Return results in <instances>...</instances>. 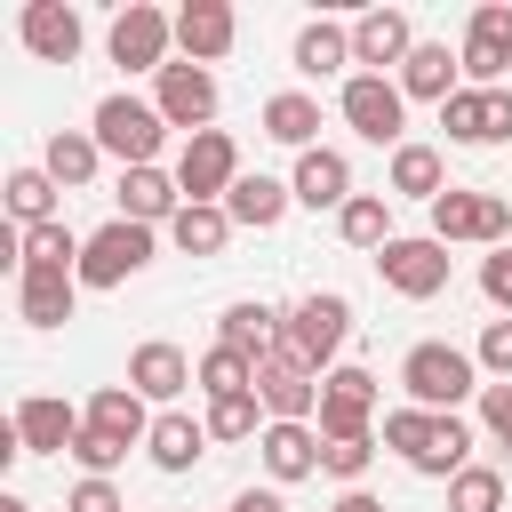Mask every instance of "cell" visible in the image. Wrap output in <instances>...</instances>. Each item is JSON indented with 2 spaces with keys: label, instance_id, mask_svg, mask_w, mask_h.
I'll return each instance as SVG.
<instances>
[{
  "label": "cell",
  "instance_id": "cell-30",
  "mask_svg": "<svg viewBox=\"0 0 512 512\" xmlns=\"http://www.w3.org/2000/svg\"><path fill=\"white\" fill-rule=\"evenodd\" d=\"M96 160H104V144H96V128H56L48 136V152H40V168L64 184V192H80L88 176H96Z\"/></svg>",
  "mask_w": 512,
  "mask_h": 512
},
{
  "label": "cell",
  "instance_id": "cell-45",
  "mask_svg": "<svg viewBox=\"0 0 512 512\" xmlns=\"http://www.w3.org/2000/svg\"><path fill=\"white\" fill-rule=\"evenodd\" d=\"M480 424H488L496 448H512V384H488L480 392Z\"/></svg>",
  "mask_w": 512,
  "mask_h": 512
},
{
  "label": "cell",
  "instance_id": "cell-48",
  "mask_svg": "<svg viewBox=\"0 0 512 512\" xmlns=\"http://www.w3.org/2000/svg\"><path fill=\"white\" fill-rule=\"evenodd\" d=\"M328 512H384V504H376V496H368V488H344V496H336V504H328Z\"/></svg>",
  "mask_w": 512,
  "mask_h": 512
},
{
  "label": "cell",
  "instance_id": "cell-18",
  "mask_svg": "<svg viewBox=\"0 0 512 512\" xmlns=\"http://www.w3.org/2000/svg\"><path fill=\"white\" fill-rule=\"evenodd\" d=\"M16 32H24V48L40 56V64H72L80 56V8H64V0H24V16H16Z\"/></svg>",
  "mask_w": 512,
  "mask_h": 512
},
{
  "label": "cell",
  "instance_id": "cell-35",
  "mask_svg": "<svg viewBox=\"0 0 512 512\" xmlns=\"http://www.w3.org/2000/svg\"><path fill=\"white\" fill-rule=\"evenodd\" d=\"M392 192L432 208V200L448 192V168H440V152H432V144H400V152H392Z\"/></svg>",
  "mask_w": 512,
  "mask_h": 512
},
{
  "label": "cell",
  "instance_id": "cell-15",
  "mask_svg": "<svg viewBox=\"0 0 512 512\" xmlns=\"http://www.w3.org/2000/svg\"><path fill=\"white\" fill-rule=\"evenodd\" d=\"M440 128L456 144H504L512 136V88H456L440 104Z\"/></svg>",
  "mask_w": 512,
  "mask_h": 512
},
{
  "label": "cell",
  "instance_id": "cell-31",
  "mask_svg": "<svg viewBox=\"0 0 512 512\" xmlns=\"http://www.w3.org/2000/svg\"><path fill=\"white\" fill-rule=\"evenodd\" d=\"M344 64H352V24H328V16H320V24L296 32V72H304V80H328V72H344Z\"/></svg>",
  "mask_w": 512,
  "mask_h": 512
},
{
  "label": "cell",
  "instance_id": "cell-13",
  "mask_svg": "<svg viewBox=\"0 0 512 512\" xmlns=\"http://www.w3.org/2000/svg\"><path fill=\"white\" fill-rule=\"evenodd\" d=\"M152 112H160L168 128L200 136V128L216 120V80H208V64H168L160 88H152Z\"/></svg>",
  "mask_w": 512,
  "mask_h": 512
},
{
  "label": "cell",
  "instance_id": "cell-22",
  "mask_svg": "<svg viewBox=\"0 0 512 512\" xmlns=\"http://www.w3.org/2000/svg\"><path fill=\"white\" fill-rule=\"evenodd\" d=\"M80 304V272H16V312L24 328H64Z\"/></svg>",
  "mask_w": 512,
  "mask_h": 512
},
{
  "label": "cell",
  "instance_id": "cell-46",
  "mask_svg": "<svg viewBox=\"0 0 512 512\" xmlns=\"http://www.w3.org/2000/svg\"><path fill=\"white\" fill-rule=\"evenodd\" d=\"M64 512H128V504H120V488H112V480H80V488L64 496Z\"/></svg>",
  "mask_w": 512,
  "mask_h": 512
},
{
  "label": "cell",
  "instance_id": "cell-20",
  "mask_svg": "<svg viewBox=\"0 0 512 512\" xmlns=\"http://www.w3.org/2000/svg\"><path fill=\"white\" fill-rule=\"evenodd\" d=\"M80 424L88 416H72L56 392H32V400H16V440H24V456H72V440H80Z\"/></svg>",
  "mask_w": 512,
  "mask_h": 512
},
{
  "label": "cell",
  "instance_id": "cell-17",
  "mask_svg": "<svg viewBox=\"0 0 512 512\" xmlns=\"http://www.w3.org/2000/svg\"><path fill=\"white\" fill-rule=\"evenodd\" d=\"M280 336H288V312H272L264 296H240V304H224V320H216V344H232L240 360H272L280 352Z\"/></svg>",
  "mask_w": 512,
  "mask_h": 512
},
{
  "label": "cell",
  "instance_id": "cell-38",
  "mask_svg": "<svg viewBox=\"0 0 512 512\" xmlns=\"http://www.w3.org/2000/svg\"><path fill=\"white\" fill-rule=\"evenodd\" d=\"M80 248L88 240H72V224H40L24 232V272H80Z\"/></svg>",
  "mask_w": 512,
  "mask_h": 512
},
{
  "label": "cell",
  "instance_id": "cell-1",
  "mask_svg": "<svg viewBox=\"0 0 512 512\" xmlns=\"http://www.w3.org/2000/svg\"><path fill=\"white\" fill-rule=\"evenodd\" d=\"M384 448L424 480H456L472 464V424L464 416H432V408H392L384 416Z\"/></svg>",
  "mask_w": 512,
  "mask_h": 512
},
{
  "label": "cell",
  "instance_id": "cell-24",
  "mask_svg": "<svg viewBox=\"0 0 512 512\" xmlns=\"http://www.w3.org/2000/svg\"><path fill=\"white\" fill-rule=\"evenodd\" d=\"M320 432L312 424H264V440H256V456H264V472L272 480H312L320 472Z\"/></svg>",
  "mask_w": 512,
  "mask_h": 512
},
{
  "label": "cell",
  "instance_id": "cell-36",
  "mask_svg": "<svg viewBox=\"0 0 512 512\" xmlns=\"http://www.w3.org/2000/svg\"><path fill=\"white\" fill-rule=\"evenodd\" d=\"M168 240H176L184 256H224L232 216H224V208H208V200H184V208H176V224H168Z\"/></svg>",
  "mask_w": 512,
  "mask_h": 512
},
{
  "label": "cell",
  "instance_id": "cell-33",
  "mask_svg": "<svg viewBox=\"0 0 512 512\" xmlns=\"http://www.w3.org/2000/svg\"><path fill=\"white\" fill-rule=\"evenodd\" d=\"M336 232L352 240V248H392L400 232H392V192H352L344 208H336Z\"/></svg>",
  "mask_w": 512,
  "mask_h": 512
},
{
  "label": "cell",
  "instance_id": "cell-39",
  "mask_svg": "<svg viewBox=\"0 0 512 512\" xmlns=\"http://www.w3.org/2000/svg\"><path fill=\"white\" fill-rule=\"evenodd\" d=\"M264 400L256 392H232V400H208V440H264Z\"/></svg>",
  "mask_w": 512,
  "mask_h": 512
},
{
  "label": "cell",
  "instance_id": "cell-32",
  "mask_svg": "<svg viewBox=\"0 0 512 512\" xmlns=\"http://www.w3.org/2000/svg\"><path fill=\"white\" fill-rule=\"evenodd\" d=\"M56 176L48 168H8V216H16V232H40V224H56Z\"/></svg>",
  "mask_w": 512,
  "mask_h": 512
},
{
  "label": "cell",
  "instance_id": "cell-21",
  "mask_svg": "<svg viewBox=\"0 0 512 512\" xmlns=\"http://www.w3.org/2000/svg\"><path fill=\"white\" fill-rule=\"evenodd\" d=\"M288 192H296L304 208H344V200H352V160H344V152H328V144H312V152H296Z\"/></svg>",
  "mask_w": 512,
  "mask_h": 512
},
{
  "label": "cell",
  "instance_id": "cell-44",
  "mask_svg": "<svg viewBox=\"0 0 512 512\" xmlns=\"http://www.w3.org/2000/svg\"><path fill=\"white\" fill-rule=\"evenodd\" d=\"M480 296L512 320V248H496V256H480Z\"/></svg>",
  "mask_w": 512,
  "mask_h": 512
},
{
  "label": "cell",
  "instance_id": "cell-27",
  "mask_svg": "<svg viewBox=\"0 0 512 512\" xmlns=\"http://www.w3.org/2000/svg\"><path fill=\"white\" fill-rule=\"evenodd\" d=\"M144 448H152V464H160V472H192V464L208 456V424H192L184 408H160Z\"/></svg>",
  "mask_w": 512,
  "mask_h": 512
},
{
  "label": "cell",
  "instance_id": "cell-26",
  "mask_svg": "<svg viewBox=\"0 0 512 512\" xmlns=\"http://www.w3.org/2000/svg\"><path fill=\"white\" fill-rule=\"evenodd\" d=\"M288 200H296V192H288L280 176H264V168H256V176H240V184L224 192V216H232V224H248V232H272V224L288 216Z\"/></svg>",
  "mask_w": 512,
  "mask_h": 512
},
{
  "label": "cell",
  "instance_id": "cell-25",
  "mask_svg": "<svg viewBox=\"0 0 512 512\" xmlns=\"http://www.w3.org/2000/svg\"><path fill=\"white\" fill-rule=\"evenodd\" d=\"M176 208H184L176 176H160V168H120V216H128V224H176Z\"/></svg>",
  "mask_w": 512,
  "mask_h": 512
},
{
  "label": "cell",
  "instance_id": "cell-49",
  "mask_svg": "<svg viewBox=\"0 0 512 512\" xmlns=\"http://www.w3.org/2000/svg\"><path fill=\"white\" fill-rule=\"evenodd\" d=\"M0 512H32V504H24V496H0Z\"/></svg>",
  "mask_w": 512,
  "mask_h": 512
},
{
  "label": "cell",
  "instance_id": "cell-41",
  "mask_svg": "<svg viewBox=\"0 0 512 512\" xmlns=\"http://www.w3.org/2000/svg\"><path fill=\"white\" fill-rule=\"evenodd\" d=\"M72 456H80V472H88V480H112V472L128 464V440H112V432H96V424H80V440H72Z\"/></svg>",
  "mask_w": 512,
  "mask_h": 512
},
{
  "label": "cell",
  "instance_id": "cell-6",
  "mask_svg": "<svg viewBox=\"0 0 512 512\" xmlns=\"http://www.w3.org/2000/svg\"><path fill=\"white\" fill-rule=\"evenodd\" d=\"M232 184H240V144H232L224 128L184 136V152H176V192H184V200L224 208V192H232Z\"/></svg>",
  "mask_w": 512,
  "mask_h": 512
},
{
  "label": "cell",
  "instance_id": "cell-14",
  "mask_svg": "<svg viewBox=\"0 0 512 512\" xmlns=\"http://www.w3.org/2000/svg\"><path fill=\"white\" fill-rule=\"evenodd\" d=\"M256 400H264L272 424H312V416H320V376L296 368L288 352H272V360L256 368Z\"/></svg>",
  "mask_w": 512,
  "mask_h": 512
},
{
  "label": "cell",
  "instance_id": "cell-19",
  "mask_svg": "<svg viewBox=\"0 0 512 512\" xmlns=\"http://www.w3.org/2000/svg\"><path fill=\"white\" fill-rule=\"evenodd\" d=\"M408 56H416V24H408V8H368V16L352 24V64L384 72V64H408Z\"/></svg>",
  "mask_w": 512,
  "mask_h": 512
},
{
  "label": "cell",
  "instance_id": "cell-7",
  "mask_svg": "<svg viewBox=\"0 0 512 512\" xmlns=\"http://www.w3.org/2000/svg\"><path fill=\"white\" fill-rule=\"evenodd\" d=\"M144 264H152V224L112 216V224L88 232V248H80V288H120V280H136Z\"/></svg>",
  "mask_w": 512,
  "mask_h": 512
},
{
  "label": "cell",
  "instance_id": "cell-37",
  "mask_svg": "<svg viewBox=\"0 0 512 512\" xmlns=\"http://www.w3.org/2000/svg\"><path fill=\"white\" fill-rule=\"evenodd\" d=\"M192 384H200L208 400H232V392H256V360H240L232 344H208V352L192 360Z\"/></svg>",
  "mask_w": 512,
  "mask_h": 512
},
{
  "label": "cell",
  "instance_id": "cell-12",
  "mask_svg": "<svg viewBox=\"0 0 512 512\" xmlns=\"http://www.w3.org/2000/svg\"><path fill=\"white\" fill-rule=\"evenodd\" d=\"M464 72L472 88H504L512 72V0H480L472 24H464Z\"/></svg>",
  "mask_w": 512,
  "mask_h": 512
},
{
  "label": "cell",
  "instance_id": "cell-4",
  "mask_svg": "<svg viewBox=\"0 0 512 512\" xmlns=\"http://www.w3.org/2000/svg\"><path fill=\"white\" fill-rule=\"evenodd\" d=\"M336 104H344V128H352V136L392 144V152L408 144V136H400V128H408V96H400V80H384V72H352Z\"/></svg>",
  "mask_w": 512,
  "mask_h": 512
},
{
  "label": "cell",
  "instance_id": "cell-8",
  "mask_svg": "<svg viewBox=\"0 0 512 512\" xmlns=\"http://www.w3.org/2000/svg\"><path fill=\"white\" fill-rule=\"evenodd\" d=\"M160 136H168V120H160L152 104H136V96H104V104H96V144H104L120 168H152Z\"/></svg>",
  "mask_w": 512,
  "mask_h": 512
},
{
  "label": "cell",
  "instance_id": "cell-3",
  "mask_svg": "<svg viewBox=\"0 0 512 512\" xmlns=\"http://www.w3.org/2000/svg\"><path fill=\"white\" fill-rule=\"evenodd\" d=\"M344 336H352V304L336 296V288H320V296H304V304H288V336H280V352L296 360V368H328L336 352H344Z\"/></svg>",
  "mask_w": 512,
  "mask_h": 512
},
{
  "label": "cell",
  "instance_id": "cell-11",
  "mask_svg": "<svg viewBox=\"0 0 512 512\" xmlns=\"http://www.w3.org/2000/svg\"><path fill=\"white\" fill-rule=\"evenodd\" d=\"M168 40H176V16H160V8H144V0H128L120 16H112V64H128V72H168Z\"/></svg>",
  "mask_w": 512,
  "mask_h": 512
},
{
  "label": "cell",
  "instance_id": "cell-47",
  "mask_svg": "<svg viewBox=\"0 0 512 512\" xmlns=\"http://www.w3.org/2000/svg\"><path fill=\"white\" fill-rule=\"evenodd\" d=\"M232 512H288V504H280V488H240Z\"/></svg>",
  "mask_w": 512,
  "mask_h": 512
},
{
  "label": "cell",
  "instance_id": "cell-42",
  "mask_svg": "<svg viewBox=\"0 0 512 512\" xmlns=\"http://www.w3.org/2000/svg\"><path fill=\"white\" fill-rule=\"evenodd\" d=\"M368 456H376V440H328V448H320V472H328V480H344V488H360Z\"/></svg>",
  "mask_w": 512,
  "mask_h": 512
},
{
  "label": "cell",
  "instance_id": "cell-5",
  "mask_svg": "<svg viewBox=\"0 0 512 512\" xmlns=\"http://www.w3.org/2000/svg\"><path fill=\"white\" fill-rule=\"evenodd\" d=\"M504 232H512V200H504V192H464V184H448V192L432 200V240H440V248H448V240L504 248Z\"/></svg>",
  "mask_w": 512,
  "mask_h": 512
},
{
  "label": "cell",
  "instance_id": "cell-29",
  "mask_svg": "<svg viewBox=\"0 0 512 512\" xmlns=\"http://www.w3.org/2000/svg\"><path fill=\"white\" fill-rule=\"evenodd\" d=\"M88 424L112 432V440H128V448L152 440V416H144V392H136V384H104V392L88 400Z\"/></svg>",
  "mask_w": 512,
  "mask_h": 512
},
{
  "label": "cell",
  "instance_id": "cell-16",
  "mask_svg": "<svg viewBox=\"0 0 512 512\" xmlns=\"http://www.w3.org/2000/svg\"><path fill=\"white\" fill-rule=\"evenodd\" d=\"M232 40H240V16H232L224 0H184V8H176V48H184V64H224Z\"/></svg>",
  "mask_w": 512,
  "mask_h": 512
},
{
  "label": "cell",
  "instance_id": "cell-10",
  "mask_svg": "<svg viewBox=\"0 0 512 512\" xmlns=\"http://www.w3.org/2000/svg\"><path fill=\"white\" fill-rule=\"evenodd\" d=\"M376 272H384V288H392V296L424 304V296H440V288H448V248H440L432 232H416V240L376 248Z\"/></svg>",
  "mask_w": 512,
  "mask_h": 512
},
{
  "label": "cell",
  "instance_id": "cell-43",
  "mask_svg": "<svg viewBox=\"0 0 512 512\" xmlns=\"http://www.w3.org/2000/svg\"><path fill=\"white\" fill-rule=\"evenodd\" d=\"M472 360H480L496 384H512V320H488V328H480V344H472Z\"/></svg>",
  "mask_w": 512,
  "mask_h": 512
},
{
  "label": "cell",
  "instance_id": "cell-9",
  "mask_svg": "<svg viewBox=\"0 0 512 512\" xmlns=\"http://www.w3.org/2000/svg\"><path fill=\"white\" fill-rule=\"evenodd\" d=\"M312 424H320V440H368V424H376V376L368 368H328Z\"/></svg>",
  "mask_w": 512,
  "mask_h": 512
},
{
  "label": "cell",
  "instance_id": "cell-34",
  "mask_svg": "<svg viewBox=\"0 0 512 512\" xmlns=\"http://www.w3.org/2000/svg\"><path fill=\"white\" fill-rule=\"evenodd\" d=\"M312 128H320V104H312L304 88H280V96H264V136H272V144H296V152H312Z\"/></svg>",
  "mask_w": 512,
  "mask_h": 512
},
{
  "label": "cell",
  "instance_id": "cell-40",
  "mask_svg": "<svg viewBox=\"0 0 512 512\" xmlns=\"http://www.w3.org/2000/svg\"><path fill=\"white\" fill-rule=\"evenodd\" d=\"M448 512H504V472L496 464H464L448 480Z\"/></svg>",
  "mask_w": 512,
  "mask_h": 512
},
{
  "label": "cell",
  "instance_id": "cell-2",
  "mask_svg": "<svg viewBox=\"0 0 512 512\" xmlns=\"http://www.w3.org/2000/svg\"><path fill=\"white\" fill-rule=\"evenodd\" d=\"M400 392H408V408L456 416V408H464L472 392H488V384H480V360H472V352H456V344H408Z\"/></svg>",
  "mask_w": 512,
  "mask_h": 512
},
{
  "label": "cell",
  "instance_id": "cell-23",
  "mask_svg": "<svg viewBox=\"0 0 512 512\" xmlns=\"http://www.w3.org/2000/svg\"><path fill=\"white\" fill-rule=\"evenodd\" d=\"M128 384H136L144 400H160V408H168V400L192 384V360H184L168 336H152V344H136V352H128Z\"/></svg>",
  "mask_w": 512,
  "mask_h": 512
},
{
  "label": "cell",
  "instance_id": "cell-28",
  "mask_svg": "<svg viewBox=\"0 0 512 512\" xmlns=\"http://www.w3.org/2000/svg\"><path fill=\"white\" fill-rule=\"evenodd\" d=\"M456 64H464V56H448L440 40H416V56L400 64V96H416V104H448V96H456Z\"/></svg>",
  "mask_w": 512,
  "mask_h": 512
}]
</instances>
